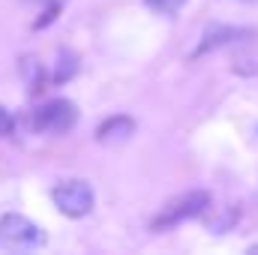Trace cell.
Listing matches in <instances>:
<instances>
[{
	"mask_svg": "<svg viewBox=\"0 0 258 255\" xmlns=\"http://www.w3.org/2000/svg\"><path fill=\"white\" fill-rule=\"evenodd\" d=\"M0 243L9 249H33L45 243V231L21 213L0 216Z\"/></svg>",
	"mask_w": 258,
	"mask_h": 255,
	"instance_id": "obj_1",
	"label": "cell"
},
{
	"mask_svg": "<svg viewBox=\"0 0 258 255\" xmlns=\"http://www.w3.org/2000/svg\"><path fill=\"white\" fill-rule=\"evenodd\" d=\"M207 207H210V195H207V192H201V189L186 192V195H180L177 201H171L168 207H162V213L153 219V231H162V228H171V225H177V222H183V219L201 216Z\"/></svg>",
	"mask_w": 258,
	"mask_h": 255,
	"instance_id": "obj_2",
	"label": "cell"
},
{
	"mask_svg": "<svg viewBox=\"0 0 258 255\" xmlns=\"http://www.w3.org/2000/svg\"><path fill=\"white\" fill-rule=\"evenodd\" d=\"M51 198H54L57 210L72 219H81L93 210V189L84 180H63L60 186H54Z\"/></svg>",
	"mask_w": 258,
	"mask_h": 255,
	"instance_id": "obj_3",
	"label": "cell"
},
{
	"mask_svg": "<svg viewBox=\"0 0 258 255\" xmlns=\"http://www.w3.org/2000/svg\"><path fill=\"white\" fill-rule=\"evenodd\" d=\"M75 120H78L75 102H69V99H51V102H45L42 108L33 111L30 123H33L36 132H66V129L75 126Z\"/></svg>",
	"mask_w": 258,
	"mask_h": 255,
	"instance_id": "obj_4",
	"label": "cell"
},
{
	"mask_svg": "<svg viewBox=\"0 0 258 255\" xmlns=\"http://www.w3.org/2000/svg\"><path fill=\"white\" fill-rule=\"evenodd\" d=\"M252 36H255V30H249V27L213 24V27L204 30V36H201L198 48L192 51V57H201V54H207V51H213V48H222V45H231V42H240V39H252Z\"/></svg>",
	"mask_w": 258,
	"mask_h": 255,
	"instance_id": "obj_5",
	"label": "cell"
},
{
	"mask_svg": "<svg viewBox=\"0 0 258 255\" xmlns=\"http://www.w3.org/2000/svg\"><path fill=\"white\" fill-rule=\"evenodd\" d=\"M132 132H135V120L126 117V114H114V117H108V120L99 123L96 138L102 144H120V141H126Z\"/></svg>",
	"mask_w": 258,
	"mask_h": 255,
	"instance_id": "obj_6",
	"label": "cell"
},
{
	"mask_svg": "<svg viewBox=\"0 0 258 255\" xmlns=\"http://www.w3.org/2000/svg\"><path fill=\"white\" fill-rule=\"evenodd\" d=\"M75 69H78V63H75V54H60V66H57V72H54V81H66V78H72L75 75Z\"/></svg>",
	"mask_w": 258,
	"mask_h": 255,
	"instance_id": "obj_7",
	"label": "cell"
},
{
	"mask_svg": "<svg viewBox=\"0 0 258 255\" xmlns=\"http://www.w3.org/2000/svg\"><path fill=\"white\" fill-rule=\"evenodd\" d=\"M153 12H162V15H171V12H177L186 0H144Z\"/></svg>",
	"mask_w": 258,
	"mask_h": 255,
	"instance_id": "obj_8",
	"label": "cell"
},
{
	"mask_svg": "<svg viewBox=\"0 0 258 255\" xmlns=\"http://www.w3.org/2000/svg\"><path fill=\"white\" fill-rule=\"evenodd\" d=\"M12 132V117H9V111L6 108H0V138L3 135H9Z\"/></svg>",
	"mask_w": 258,
	"mask_h": 255,
	"instance_id": "obj_9",
	"label": "cell"
}]
</instances>
